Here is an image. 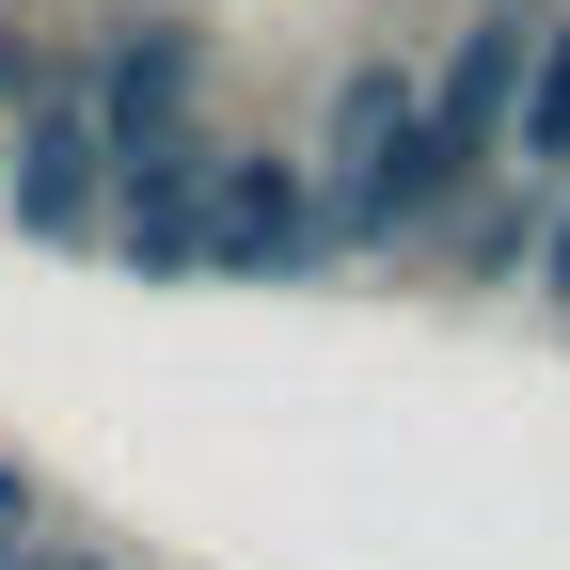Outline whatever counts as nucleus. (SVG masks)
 Instances as JSON below:
<instances>
[{"label": "nucleus", "instance_id": "f257e3e1", "mask_svg": "<svg viewBox=\"0 0 570 570\" xmlns=\"http://www.w3.org/2000/svg\"><path fill=\"white\" fill-rule=\"evenodd\" d=\"M444 190H460V142H444V111H428V80L348 63V80H333V159H317V223H333V254L412 238Z\"/></svg>", "mask_w": 570, "mask_h": 570}, {"label": "nucleus", "instance_id": "f03ea898", "mask_svg": "<svg viewBox=\"0 0 570 570\" xmlns=\"http://www.w3.org/2000/svg\"><path fill=\"white\" fill-rule=\"evenodd\" d=\"M317 254H333V223H317V190L285 159H223V175H206V269H223V285H285Z\"/></svg>", "mask_w": 570, "mask_h": 570}, {"label": "nucleus", "instance_id": "7ed1b4c3", "mask_svg": "<svg viewBox=\"0 0 570 570\" xmlns=\"http://www.w3.org/2000/svg\"><path fill=\"white\" fill-rule=\"evenodd\" d=\"M539 48H554V17H523V0H491V17L460 32V63L428 80V111H444V142H460V175L491 159V142H523V96H539Z\"/></svg>", "mask_w": 570, "mask_h": 570}, {"label": "nucleus", "instance_id": "20e7f679", "mask_svg": "<svg viewBox=\"0 0 570 570\" xmlns=\"http://www.w3.org/2000/svg\"><path fill=\"white\" fill-rule=\"evenodd\" d=\"M96 206H127L111 111H96V96H48V111L17 127V223H32V238H96Z\"/></svg>", "mask_w": 570, "mask_h": 570}, {"label": "nucleus", "instance_id": "39448f33", "mask_svg": "<svg viewBox=\"0 0 570 570\" xmlns=\"http://www.w3.org/2000/svg\"><path fill=\"white\" fill-rule=\"evenodd\" d=\"M523 175H570V17L539 48V96H523Z\"/></svg>", "mask_w": 570, "mask_h": 570}, {"label": "nucleus", "instance_id": "423d86ee", "mask_svg": "<svg viewBox=\"0 0 570 570\" xmlns=\"http://www.w3.org/2000/svg\"><path fill=\"white\" fill-rule=\"evenodd\" d=\"M554 302H570V206H554Z\"/></svg>", "mask_w": 570, "mask_h": 570}]
</instances>
